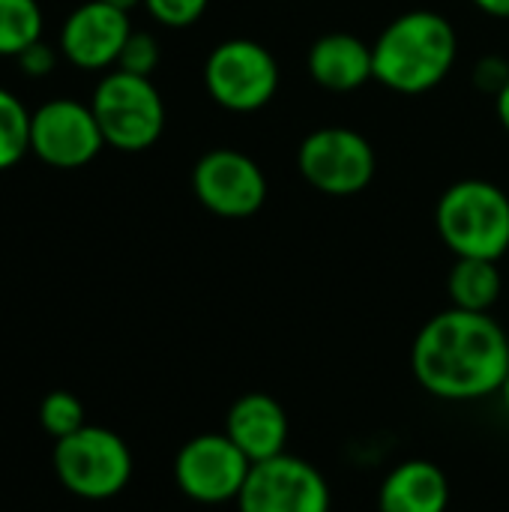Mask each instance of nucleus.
I'll return each mask as SVG.
<instances>
[{
  "label": "nucleus",
  "mask_w": 509,
  "mask_h": 512,
  "mask_svg": "<svg viewBox=\"0 0 509 512\" xmlns=\"http://www.w3.org/2000/svg\"><path fill=\"white\" fill-rule=\"evenodd\" d=\"M509 81V63L504 57H498V54H489V57H483L477 66H474V84L483 90V93H492V96H498L501 90H504V84Z\"/></svg>",
  "instance_id": "nucleus-22"
},
{
  "label": "nucleus",
  "mask_w": 509,
  "mask_h": 512,
  "mask_svg": "<svg viewBox=\"0 0 509 512\" xmlns=\"http://www.w3.org/2000/svg\"><path fill=\"white\" fill-rule=\"evenodd\" d=\"M51 465L66 492L84 501H108L132 480V453L126 441L102 426H84L54 441Z\"/></svg>",
  "instance_id": "nucleus-5"
},
{
  "label": "nucleus",
  "mask_w": 509,
  "mask_h": 512,
  "mask_svg": "<svg viewBox=\"0 0 509 512\" xmlns=\"http://www.w3.org/2000/svg\"><path fill=\"white\" fill-rule=\"evenodd\" d=\"M450 483L447 474L426 459L396 465L378 492V512H447Z\"/></svg>",
  "instance_id": "nucleus-15"
},
{
  "label": "nucleus",
  "mask_w": 509,
  "mask_h": 512,
  "mask_svg": "<svg viewBox=\"0 0 509 512\" xmlns=\"http://www.w3.org/2000/svg\"><path fill=\"white\" fill-rule=\"evenodd\" d=\"M129 33V12L102 0H87L66 18L60 30V48L63 57L78 69H108L120 60Z\"/></svg>",
  "instance_id": "nucleus-12"
},
{
  "label": "nucleus",
  "mask_w": 509,
  "mask_h": 512,
  "mask_svg": "<svg viewBox=\"0 0 509 512\" xmlns=\"http://www.w3.org/2000/svg\"><path fill=\"white\" fill-rule=\"evenodd\" d=\"M159 66V42L144 33V30H132L123 51H120V60H117V69L123 72H132V75H141V78H150Z\"/></svg>",
  "instance_id": "nucleus-20"
},
{
  "label": "nucleus",
  "mask_w": 509,
  "mask_h": 512,
  "mask_svg": "<svg viewBox=\"0 0 509 512\" xmlns=\"http://www.w3.org/2000/svg\"><path fill=\"white\" fill-rule=\"evenodd\" d=\"M240 512H330V486L324 474L297 456L255 462L237 495Z\"/></svg>",
  "instance_id": "nucleus-8"
},
{
  "label": "nucleus",
  "mask_w": 509,
  "mask_h": 512,
  "mask_svg": "<svg viewBox=\"0 0 509 512\" xmlns=\"http://www.w3.org/2000/svg\"><path fill=\"white\" fill-rule=\"evenodd\" d=\"M447 294L456 309L489 312L501 297V270L498 261L486 258H456L447 276Z\"/></svg>",
  "instance_id": "nucleus-16"
},
{
  "label": "nucleus",
  "mask_w": 509,
  "mask_h": 512,
  "mask_svg": "<svg viewBox=\"0 0 509 512\" xmlns=\"http://www.w3.org/2000/svg\"><path fill=\"white\" fill-rule=\"evenodd\" d=\"M459 54L453 24L432 9H411L393 18L372 45L375 81L384 87L417 96L438 87Z\"/></svg>",
  "instance_id": "nucleus-2"
},
{
  "label": "nucleus",
  "mask_w": 509,
  "mask_h": 512,
  "mask_svg": "<svg viewBox=\"0 0 509 512\" xmlns=\"http://www.w3.org/2000/svg\"><path fill=\"white\" fill-rule=\"evenodd\" d=\"M39 426L54 438V441H63L69 435H75L78 429L87 426L84 420V405L75 393L69 390H54L42 399L39 405Z\"/></svg>",
  "instance_id": "nucleus-19"
},
{
  "label": "nucleus",
  "mask_w": 509,
  "mask_h": 512,
  "mask_svg": "<svg viewBox=\"0 0 509 512\" xmlns=\"http://www.w3.org/2000/svg\"><path fill=\"white\" fill-rule=\"evenodd\" d=\"M474 6L495 18H509V0H474Z\"/></svg>",
  "instance_id": "nucleus-24"
},
{
  "label": "nucleus",
  "mask_w": 509,
  "mask_h": 512,
  "mask_svg": "<svg viewBox=\"0 0 509 512\" xmlns=\"http://www.w3.org/2000/svg\"><path fill=\"white\" fill-rule=\"evenodd\" d=\"M501 402H504V408H507L509 414V375L507 381H504V387H501Z\"/></svg>",
  "instance_id": "nucleus-27"
},
{
  "label": "nucleus",
  "mask_w": 509,
  "mask_h": 512,
  "mask_svg": "<svg viewBox=\"0 0 509 512\" xmlns=\"http://www.w3.org/2000/svg\"><path fill=\"white\" fill-rule=\"evenodd\" d=\"M102 138L120 153L150 150L165 129V102L150 78L132 72H108L90 102Z\"/></svg>",
  "instance_id": "nucleus-4"
},
{
  "label": "nucleus",
  "mask_w": 509,
  "mask_h": 512,
  "mask_svg": "<svg viewBox=\"0 0 509 512\" xmlns=\"http://www.w3.org/2000/svg\"><path fill=\"white\" fill-rule=\"evenodd\" d=\"M207 3H210V0H144L147 12H150L159 24L177 27V30L195 24V21L204 15Z\"/></svg>",
  "instance_id": "nucleus-21"
},
{
  "label": "nucleus",
  "mask_w": 509,
  "mask_h": 512,
  "mask_svg": "<svg viewBox=\"0 0 509 512\" xmlns=\"http://www.w3.org/2000/svg\"><path fill=\"white\" fill-rule=\"evenodd\" d=\"M192 192L213 216L249 219L267 204V177L252 156L219 147L195 162Z\"/></svg>",
  "instance_id": "nucleus-9"
},
{
  "label": "nucleus",
  "mask_w": 509,
  "mask_h": 512,
  "mask_svg": "<svg viewBox=\"0 0 509 512\" xmlns=\"http://www.w3.org/2000/svg\"><path fill=\"white\" fill-rule=\"evenodd\" d=\"M42 36V9L36 0H0V57H18Z\"/></svg>",
  "instance_id": "nucleus-17"
},
{
  "label": "nucleus",
  "mask_w": 509,
  "mask_h": 512,
  "mask_svg": "<svg viewBox=\"0 0 509 512\" xmlns=\"http://www.w3.org/2000/svg\"><path fill=\"white\" fill-rule=\"evenodd\" d=\"M297 168L312 189L330 198H351L372 183L378 159L369 138L357 129L324 126L303 138Z\"/></svg>",
  "instance_id": "nucleus-7"
},
{
  "label": "nucleus",
  "mask_w": 509,
  "mask_h": 512,
  "mask_svg": "<svg viewBox=\"0 0 509 512\" xmlns=\"http://www.w3.org/2000/svg\"><path fill=\"white\" fill-rule=\"evenodd\" d=\"M306 69L312 81L333 93H351L375 78L372 45L354 33H324L312 42Z\"/></svg>",
  "instance_id": "nucleus-14"
},
{
  "label": "nucleus",
  "mask_w": 509,
  "mask_h": 512,
  "mask_svg": "<svg viewBox=\"0 0 509 512\" xmlns=\"http://www.w3.org/2000/svg\"><path fill=\"white\" fill-rule=\"evenodd\" d=\"M225 435L237 444V450L255 465L285 453L288 444V414L267 393L240 396L225 420Z\"/></svg>",
  "instance_id": "nucleus-13"
},
{
  "label": "nucleus",
  "mask_w": 509,
  "mask_h": 512,
  "mask_svg": "<svg viewBox=\"0 0 509 512\" xmlns=\"http://www.w3.org/2000/svg\"><path fill=\"white\" fill-rule=\"evenodd\" d=\"M204 87L225 111L249 114L276 96L279 63L255 39H225L204 63Z\"/></svg>",
  "instance_id": "nucleus-6"
},
{
  "label": "nucleus",
  "mask_w": 509,
  "mask_h": 512,
  "mask_svg": "<svg viewBox=\"0 0 509 512\" xmlns=\"http://www.w3.org/2000/svg\"><path fill=\"white\" fill-rule=\"evenodd\" d=\"M417 384L444 402H477L501 393L509 375V339L489 312L447 309L429 318L411 348Z\"/></svg>",
  "instance_id": "nucleus-1"
},
{
  "label": "nucleus",
  "mask_w": 509,
  "mask_h": 512,
  "mask_svg": "<svg viewBox=\"0 0 509 512\" xmlns=\"http://www.w3.org/2000/svg\"><path fill=\"white\" fill-rule=\"evenodd\" d=\"M252 462L237 450V444L222 435H198L186 441L174 459L177 489L198 504L237 501Z\"/></svg>",
  "instance_id": "nucleus-10"
},
{
  "label": "nucleus",
  "mask_w": 509,
  "mask_h": 512,
  "mask_svg": "<svg viewBox=\"0 0 509 512\" xmlns=\"http://www.w3.org/2000/svg\"><path fill=\"white\" fill-rule=\"evenodd\" d=\"M102 3H108V6H114V9H123V12H132L138 3H144V0H102Z\"/></svg>",
  "instance_id": "nucleus-26"
},
{
  "label": "nucleus",
  "mask_w": 509,
  "mask_h": 512,
  "mask_svg": "<svg viewBox=\"0 0 509 512\" xmlns=\"http://www.w3.org/2000/svg\"><path fill=\"white\" fill-rule=\"evenodd\" d=\"M15 60H18V66L24 69V75H30V78H45V75L57 66V54H54V48H51V45H45L42 39H39V42H33L30 48H24Z\"/></svg>",
  "instance_id": "nucleus-23"
},
{
  "label": "nucleus",
  "mask_w": 509,
  "mask_h": 512,
  "mask_svg": "<svg viewBox=\"0 0 509 512\" xmlns=\"http://www.w3.org/2000/svg\"><path fill=\"white\" fill-rule=\"evenodd\" d=\"M495 111H498V120H501V126L509 132V81L504 84V90L495 96Z\"/></svg>",
  "instance_id": "nucleus-25"
},
{
  "label": "nucleus",
  "mask_w": 509,
  "mask_h": 512,
  "mask_svg": "<svg viewBox=\"0 0 509 512\" xmlns=\"http://www.w3.org/2000/svg\"><path fill=\"white\" fill-rule=\"evenodd\" d=\"M30 150V114L27 108L0 87V171L21 162Z\"/></svg>",
  "instance_id": "nucleus-18"
},
{
  "label": "nucleus",
  "mask_w": 509,
  "mask_h": 512,
  "mask_svg": "<svg viewBox=\"0 0 509 512\" xmlns=\"http://www.w3.org/2000/svg\"><path fill=\"white\" fill-rule=\"evenodd\" d=\"M105 147L90 105L51 99L30 114V150L51 168H84Z\"/></svg>",
  "instance_id": "nucleus-11"
},
{
  "label": "nucleus",
  "mask_w": 509,
  "mask_h": 512,
  "mask_svg": "<svg viewBox=\"0 0 509 512\" xmlns=\"http://www.w3.org/2000/svg\"><path fill=\"white\" fill-rule=\"evenodd\" d=\"M435 228L456 258L501 261L509 252V195L489 180H459L438 198Z\"/></svg>",
  "instance_id": "nucleus-3"
}]
</instances>
